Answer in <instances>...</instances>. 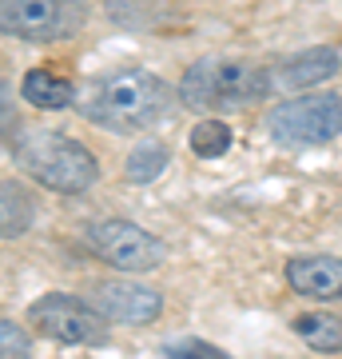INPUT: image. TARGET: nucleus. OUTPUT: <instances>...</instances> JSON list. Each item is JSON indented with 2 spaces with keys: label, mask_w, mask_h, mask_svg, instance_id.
<instances>
[{
  "label": "nucleus",
  "mask_w": 342,
  "mask_h": 359,
  "mask_svg": "<svg viewBox=\"0 0 342 359\" xmlns=\"http://www.w3.org/2000/svg\"><path fill=\"white\" fill-rule=\"evenodd\" d=\"M8 148H13L16 164L24 168L36 184L52 188V192L80 196L88 192L96 184V176H100L96 156L80 140H72V136H64L56 128H20Z\"/></svg>",
  "instance_id": "f03ea898"
},
{
  "label": "nucleus",
  "mask_w": 342,
  "mask_h": 359,
  "mask_svg": "<svg viewBox=\"0 0 342 359\" xmlns=\"http://www.w3.org/2000/svg\"><path fill=\"white\" fill-rule=\"evenodd\" d=\"M291 292L306 299H342V259L339 256H294L287 264Z\"/></svg>",
  "instance_id": "1a4fd4ad"
},
{
  "label": "nucleus",
  "mask_w": 342,
  "mask_h": 359,
  "mask_svg": "<svg viewBox=\"0 0 342 359\" xmlns=\"http://www.w3.org/2000/svg\"><path fill=\"white\" fill-rule=\"evenodd\" d=\"M92 308L112 323H152L164 311V295L136 280H104L92 287Z\"/></svg>",
  "instance_id": "6e6552de"
},
{
  "label": "nucleus",
  "mask_w": 342,
  "mask_h": 359,
  "mask_svg": "<svg viewBox=\"0 0 342 359\" xmlns=\"http://www.w3.org/2000/svg\"><path fill=\"white\" fill-rule=\"evenodd\" d=\"M271 92V72L255 60L203 56L179 80V100L199 112H243Z\"/></svg>",
  "instance_id": "7ed1b4c3"
},
{
  "label": "nucleus",
  "mask_w": 342,
  "mask_h": 359,
  "mask_svg": "<svg viewBox=\"0 0 342 359\" xmlns=\"http://www.w3.org/2000/svg\"><path fill=\"white\" fill-rule=\"evenodd\" d=\"M28 323L36 327L44 339L60 347H88V344H104V316L96 308H88L84 299L64 292H48L40 295L36 304L28 308Z\"/></svg>",
  "instance_id": "423d86ee"
},
{
  "label": "nucleus",
  "mask_w": 342,
  "mask_h": 359,
  "mask_svg": "<svg viewBox=\"0 0 342 359\" xmlns=\"http://www.w3.org/2000/svg\"><path fill=\"white\" fill-rule=\"evenodd\" d=\"M159 355H203V359H215L219 347L215 344H203V339H179V344H167Z\"/></svg>",
  "instance_id": "a211bd4d"
},
{
  "label": "nucleus",
  "mask_w": 342,
  "mask_h": 359,
  "mask_svg": "<svg viewBox=\"0 0 342 359\" xmlns=\"http://www.w3.org/2000/svg\"><path fill=\"white\" fill-rule=\"evenodd\" d=\"M294 335L315 351H342V320L327 311H303L294 316Z\"/></svg>",
  "instance_id": "ddd939ff"
},
{
  "label": "nucleus",
  "mask_w": 342,
  "mask_h": 359,
  "mask_svg": "<svg viewBox=\"0 0 342 359\" xmlns=\"http://www.w3.org/2000/svg\"><path fill=\"white\" fill-rule=\"evenodd\" d=\"M171 112V84L148 68H115L96 80L84 100V116L108 132H143Z\"/></svg>",
  "instance_id": "f257e3e1"
},
{
  "label": "nucleus",
  "mask_w": 342,
  "mask_h": 359,
  "mask_svg": "<svg viewBox=\"0 0 342 359\" xmlns=\"http://www.w3.org/2000/svg\"><path fill=\"white\" fill-rule=\"evenodd\" d=\"M167 160H171V152H167V144L159 140H148L140 144V148H131V156H127V180L131 184H152L155 176H164Z\"/></svg>",
  "instance_id": "4468645a"
},
{
  "label": "nucleus",
  "mask_w": 342,
  "mask_h": 359,
  "mask_svg": "<svg viewBox=\"0 0 342 359\" xmlns=\"http://www.w3.org/2000/svg\"><path fill=\"white\" fill-rule=\"evenodd\" d=\"M88 244L92 252L112 264L120 271H152L164 264V240H155L152 231L136 228L127 219H104V224H92L88 228Z\"/></svg>",
  "instance_id": "0eeeda50"
},
{
  "label": "nucleus",
  "mask_w": 342,
  "mask_h": 359,
  "mask_svg": "<svg viewBox=\"0 0 342 359\" xmlns=\"http://www.w3.org/2000/svg\"><path fill=\"white\" fill-rule=\"evenodd\" d=\"M32 216H36V204L28 196L24 184L16 180H0V240H16L32 228Z\"/></svg>",
  "instance_id": "9b49d317"
},
{
  "label": "nucleus",
  "mask_w": 342,
  "mask_h": 359,
  "mask_svg": "<svg viewBox=\"0 0 342 359\" xmlns=\"http://www.w3.org/2000/svg\"><path fill=\"white\" fill-rule=\"evenodd\" d=\"M28 347H32V339L24 327H16L13 320L0 316V355H28Z\"/></svg>",
  "instance_id": "dca6fc26"
},
{
  "label": "nucleus",
  "mask_w": 342,
  "mask_h": 359,
  "mask_svg": "<svg viewBox=\"0 0 342 359\" xmlns=\"http://www.w3.org/2000/svg\"><path fill=\"white\" fill-rule=\"evenodd\" d=\"M266 132L283 148H311V144L334 140L342 132V96L339 92H311V96L283 100L266 116Z\"/></svg>",
  "instance_id": "20e7f679"
},
{
  "label": "nucleus",
  "mask_w": 342,
  "mask_h": 359,
  "mask_svg": "<svg viewBox=\"0 0 342 359\" xmlns=\"http://www.w3.org/2000/svg\"><path fill=\"white\" fill-rule=\"evenodd\" d=\"M16 132H20V120H16L13 92H8V80H0V140H8V144H13Z\"/></svg>",
  "instance_id": "f3484780"
},
{
  "label": "nucleus",
  "mask_w": 342,
  "mask_h": 359,
  "mask_svg": "<svg viewBox=\"0 0 342 359\" xmlns=\"http://www.w3.org/2000/svg\"><path fill=\"white\" fill-rule=\"evenodd\" d=\"M84 20V0H0V36L48 44L76 36Z\"/></svg>",
  "instance_id": "39448f33"
},
{
  "label": "nucleus",
  "mask_w": 342,
  "mask_h": 359,
  "mask_svg": "<svg viewBox=\"0 0 342 359\" xmlns=\"http://www.w3.org/2000/svg\"><path fill=\"white\" fill-rule=\"evenodd\" d=\"M20 96H24L32 108L56 112V108H68V104H72V80L56 76L52 68H32V72L20 80Z\"/></svg>",
  "instance_id": "f8f14e48"
},
{
  "label": "nucleus",
  "mask_w": 342,
  "mask_h": 359,
  "mask_svg": "<svg viewBox=\"0 0 342 359\" xmlns=\"http://www.w3.org/2000/svg\"><path fill=\"white\" fill-rule=\"evenodd\" d=\"M339 68H342V60L334 48H306L279 68V84L283 88H311V84H322V80L339 76Z\"/></svg>",
  "instance_id": "9d476101"
},
{
  "label": "nucleus",
  "mask_w": 342,
  "mask_h": 359,
  "mask_svg": "<svg viewBox=\"0 0 342 359\" xmlns=\"http://www.w3.org/2000/svg\"><path fill=\"white\" fill-rule=\"evenodd\" d=\"M231 140H235V136H231V128L223 120H203V124L191 128V152L199 156V160H219V156H227Z\"/></svg>",
  "instance_id": "2eb2a0df"
}]
</instances>
